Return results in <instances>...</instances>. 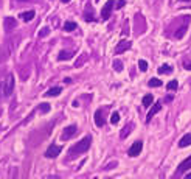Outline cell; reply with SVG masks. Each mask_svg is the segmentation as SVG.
Returning <instances> with one entry per match:
<instances>
[{
    "label": "cell",
    "mask_w": 191,
    "mask_h": 179,
    "mask_svg": "<svg viewBox=\"0 0 191 179\" xmlns=\"http://www.w3.org/2000/svg\"><path fill=\"white\" fill-rule=\"evenodd\" d=\"M90 145H92V137H90V136H87V137H84L83 140H79L75 147H72V148L69 150V157L72 159V157L78 156V154L86 153V151H87L89 148H90Z\"/></svg>",
    "instance_id": "6da1fadb"
},
{
    "label": "cell",
    "mask_w": 191,
    "mask_h": 179,
    "mask_svg": "<svg viewBox=\"0 0 191 179\" xmlns=\"http://www.w3.org/2000/svg\"><path fill=\"white\" fill-rule=\"evenodd\" d=\"M12 91H14V77L10 73V75H6V78L3 80L2 86H0V92H2L5 98H8L12 94Z\"/></svg>",
    "instance_id": "7a4b0ae2"
},
{
    "label": "cell",
    "mask_w": 191,
    "mask_h": 179,
    "mask_svg": "<svg viewBox=\"0 0 191 179\" xmlns=\"http://www.w3.org/2000/svg\"><path fill=\"white\" fill-rule=\"evenodd\" d=\"M141 150H143V142H141V140H137V142L132 143L131 148H129L127 156H129V157H137V156L141 153Z\"/></svg>",
    "instance_id": "3957f363"
},
{
    "label": "cell",
    "mask_w": 191,
    "mask_h": 179,
    "mask_svg": "<svg viewBox=\"0 0 191 179\" xmlns=\"http://www.w3.org/2000/svg\"><path fill=\"white\" fill-rule=\"evenodd\" d=\"M113 6H115V2H113V0H109V2L103 6V10H101V19L107 20L109 17H111V13H112Z\"/></svg>",
    "instance_id": "277c9868"
},
{
    "label": "cell",
    "mask_w": 191,
    "mask_h": 179,
    "mask_svg": "<svg viewBox=\"0 0 191 179\" xmlns=\"http://www.w3.org/2000/svg\"><path fill=\"white\" fill-rule=\"evenodd\" d=\"M61 151H62V148H61L59 145H50L48 150L45 151V157H48V159H54V157H58L61 154Z\"/></svg>",
    "instance_id": "5b68a950"
},
{
    "label": "cell",
    "mask_w": 191,
    "mask_h": 179,
    "mask_svg": "<svg viewBox=\"0 0 191 179\" xmlns=\"http://www.w3.org/2000/svg\"><path fill=\"white\" fill-rule=\"evenodd\" d=\"M75 134H76V125H70V126H67L62 131V134H61V140H69V139H72Z\"/></svg>",
    "instance_id": "8992f818"
},
{
    "label": "cell",
    "mask_w": 191,
    "mask_h": 179,
    "mask_svg": "<svg viewBox=\"0 0 191 179\" xmlns=\"http://www.w3.org/2000/svg\"><path fill=\"white\" fill-rule=\"evenodd\" d=\"M190 168H191V156H188L187 159L183 161V162L179 165V167H177V173H176V175L179 176V175H182V173H185V171L190 170Z\"/></svg>",
    "instance_id": "52a82bcc"
},
{
    "label": "cell",
    "mask_w": 191,
    "mask_h": 179,
    "mask_svg": "<svg viewBox=\"0 0 191 179\" xmlns=\"http://www.w3.org/2000/svg\"><path fill=\"white\" fill-rule=\"evenodd\" d=\"M160 109H162V101H157V103H154V105H152V108H151V111H149V112H148V115H146V123H149V122H151V119H152V117H154L157 112L160 111Z\"/></svg>",
    "instance_id": "ba28073f"
},
{
    "label": "cell",
    "mask_w": 191,
    "mask_h": 179,
    "mask_svg": "<svg viewBox=\"0 0 191 179\" xmlns=\"http://www.w3.org/2000/svg\"><path fill=\"white\" fill-rule=\"evenodd\" d=\"M95 125H97L98 128L104 126V112H103V109H98V111L95 112Z\"/></svg>",
    "instance_id": "9c48e42d"
},
{
    "label": "cell",
    "mask_w": 191,
    "mask_h": 179,
    "mask_svg": "<svg viewBox=\"0 0 191 179\" xmlns=\"http://www.w3.org/2000/svg\"><path fill=\"white\" fill-rule=\"evenodd\" d=\"M129 49H131V42H129V41H121V42H118L117 49H115V53H123Z\"/></svg>",
    "instance_id": "30bf717a"
},
{
    "label": "cell",
    "mask_w": 191,
    "mask_h": 179,
    "mask_svg": "<svg viewBox=\"0 0 191 179\" xmlns=\"http://www.w3.org/2000/svg\"><path fill=\"white\" fill-rule=\"evenodd\" d=\"M16 27H17V22H16L14 17H6L5 19V30L6 31H11L12 28H16Z\"/></svg>",
    "instance_id": "8fae6325"
},
{
    "label": "cell",
    "mask_w": 191,
    "mask_h": 179,
    "mask_svg": "<svg viewBox=\"0 0 191 179\" xmlns=\"http://www.w3.org/2000/svg\"><path fill=\"white\" fill-rule=\"evenodd\" d=\"M191 145V133H188V134H185L180 139V142H179V147L180 148H187V147H190Z\"/></svg>",
    "instance_id": "7c38bea8"
},
{
    "label": "cell",
    "mask_w": 191,
    "mask_h": 179,
    "mask_svg": "<svg viewBox=\"0 0 191 179\" xmlns=\"http://www.w3.org/2000/svg\"><path fill=\"white\" fill-rule=\"evenodd\" d=\"M141 103H143V106H145V108L152 106V103H154V97H152L151 94H148V95H145V97H143Z\"/></svg>",
    "instance_id": "4fadbf2b"
},
{
    "label": "cell",
    "mask_w": 191,
    "mask_h": 179,
    "mask_svg": "<svg viewBox=\"0 0 191 179\" xmlns=\"http://www.w3.org/2000/svg\"><path fill=\"white\" fill-rule=\"evenodd\" d=\"M62 92V89L61 87H51V89H48V91H47V97H58V95Z\"/></svg>",
    "instance_id": "5bb4252c"
},
{
    "label": "cell",
    "mask_w": 191,
    "mask_h": 179,
    "mask_svg": "<svg viewBox=\"0 0 191 179\" xmlns=\"http://www.w3.org/2000/svg\"><path fill=\"white\" fill-rule=\"evenodd\" d=\"M171 72H173V69H171V66H169V64H163V66L159 67V73L160 75H169Z\"/></svg>",
    "instance_id": "9a60e30c"
},
{
    "label": "cell",
    "mask_w": 191,
    "mask_h": 179,
    "mask_svg": "<svg viewBox=\"0 0 191 179\" xmlns=\"http://www.w3.org/2000/svg\"><path fill=\"white\" fill-rule=\"evenodd\" d=\"M76 28H78V25L75 22H72V20H67L64 24V31H75Z\"/></svg>",
    "instance_id": "2e32d148"
},
{
    "label": "cell",
    "mask_w": 191,
    "mask_h": 179,
    "mask_svg": "<svg viewBox=\"0 0 191 179\" xmlns=\"http://www.w3.org/2000/svg\"><path fill=\"white\" fill-rule=\"evenodd\" d=\"M20 19H23L25 22H30L31 19H34V11H25L20 14Z\"/></svg>",
    "instance_id": "e0dca14e"
},
{
    "label": "cell",
    "mask_w": 191,
    "mask_h": 179,
    "mask_svg": "<svg viewBox=\"0 0 191 179\" xmlns=\"http://www.w3.org/2000/svg\"><path fill=\"white\" fill-rule=\"evenodd\" d=\"M72 56H73V53H70V52H61L58 59L59 61H69V59H72Z\"/></svg>",
    "instance_id": "ac0fdd59"
},
{
    "label": "cell",
    "mask_w": 191,
    "mask_h": 179,
    "mask_svg": "<svg viewBox=\"0 0 191 179\" xmlns=\"http://www.w3.org/2000/svg\"><path fill=\"white\" fill-rule=\"evenodd\" d=\"M177 87H179V83H177V80H173V81H169L168 84H166V89H168V91H176Z\"/></svg>",
    "instance_id": "d6986e66"
},
{
    "label": "cell",
    "mask_w": 191,
    "mask_h": 179,
    "mask_svg": "<svg viewBox=\"0 0 191 179\" xmlns=\"http://www.w3.org/2000/svg\"><path fill=\"white\" fill-rule=\"evenodd\" d=\"M162 86V81L159 78H151L149 80V87H160Z\"/></svg>",
    "instance_id": "ffe728a7"
},
{
    "label": "cell",
    "mask_w": 191,
    "mask_h": 179,
    "mask_svg": "<svg viewBox=\"0 0 191 179\" xmlns=\"http://www.w3.org/2000/svg\"><path fill=\"white\" fill-rule=\"evenodd\" d=\"M39 111L42 114H47L50 111V105H48V103H40V105H39Z\"/></svg>",
    "instance_id": "44dd1931"
},
{
    "label": "cell",
    "mask_w": 191,
    "mask_h": 179,
    "mask_svg": "<svg viewBox=\"0 0 191 179\" xmlns=\"http://www.w3.org/2000/svg\"><path fill=\"white\" fill-rule=\"evenodd\" d=\"M113 69H115L117 72H121V70H123V63H121L120 59H115V61H113Z\"/></svg>",
    "instance_id": "7402d4cb"
},
{
    "label": "cell",
    "mask_w": 191,
    "mask_h": 179,
    "mask_svg": "<svg viewBox=\"0 0 191 179\" xmlns=\"http://www.w3.org/2000/svg\"><path fill=\"white\" fill-rule=\"evenodd\" d=\"M138 67H140L141 72H146V70H148V63H146L145 59H140V61H138Z\"/></svg>",
    "instance_id": "603a6c76"
},
{
    "label": "cell",
    "mask_w": 191,
    "mask_h": 179,
    "mask_svg": "<svg viewBox=\"0 0 191 179\" xmlns=\"http://www.w3.org/2000/svg\"><path fill=\"white\" fill-rule=\"evenodd\" d=\"M118 122H120V114L118 112H113L112 117H111V123H112V125H117Z\"/></svg>",
    "instance_id": "cb8c5ba5"
},
{
    "label": "cell",
    "mask_w": 191,
    "mask_h": 179,
    "mask_svg": "<svg viewBox=\"0 0 191 179\" xmlns=\"http://www.w3.org/2000/svg\"><path fill=\"white\" fill-rule=\"evenodd\" d=\"M132 128V125H127V128L126 129H123V133L120 134V137H121V139H124V137H127V134H129V129H131Z\"/></svg>",
    "instance_id": "d4e9b609"
},
{
    "label": "cell",
    "mask_w": 191,
    "mask_h": 179,
    "mask_svg": "<svg viewBox=\"0 0 191 179\" xmlns=\"http://www.w3.org/2000/svg\"><path fill=\"white\" fill-rule=\"evenodd\" d=\"M48 28H42V30H40V36H47V34H48Z\"/></svg>",
    "instance_id": "484cf974"
},
{
    "label": "cell",
    "mask_w": 191,
    "mask_h": 179,
    "mask_svg": "<svg viewBox=\"0 0 191 179\" xmlns=\"http://www.w3.org/2000/svg\"><path fill=\"white\" fill-rule=\"evenodd\" d=\"M126 5V2L124 0H118V3H117V8H123V6Z\"/></svg>",
    "instance_id": "4316f807"
},
{
    "label": "cell",
    "mask_w": 191,
    "mask_h": 179,
    "mask_svg": "<svg viewBox=\"0 0 191 179\" xmlns=\"http://www.w3.org/2000/svg\"><path fill=\"white\" fill-rule=\"evenodd\" d=\"M86 20H93V16H92V13H89V16L86 14Z\"/></svg>",
    "instance_id": "83f0119b"
},
{
    "label": "cell",
    "mask_w": 191,
    "mask_h": 179,
    "mask_svg": "<svg viewBox=\"0 0 191 179\" xmlns=\"http://www.w3.org/2000/svg\"><path fill=\"white\" fill-rule=\"evenodd\" d=\"M185 69H187V70H191V63L190 64H185Z\"/></svg>",
    "instance_id": "f1b7e54d"
},
{
    "label": "cell",
    "mask_w": 191,
    "mask_h": 179,
    "mask_svg": "<svg viewBox=\"0 0 191 179\" xmlns=\"http://www.w3.org/2000/svg\"><path fill=\"white\" fill-rule=\"evenodd\" d=\"M187 178H190V179H191V173H187Z\"/></svg>",
    "instance_id": "f546056e"
},
{
    "label": "cell",
    "mask_w": 191,
    "mask_h": 179,
    "mask_svg": "<svg viewBox=\"0 0 191 179\" xmlns=\"http://www.w3.org/2000/svg\"><path fill=\"white\" fill-rule=\"evenodd\" d=\"M62 2H64V3H67V2H70V0H62Z\"/></svg>",
    "instance_id": "4dcf8cb0"
},
{
    "label": "cell",
    "mask_w": 191,
    "mask_h": 179,
    "mask_svg": "<svg viewBox=\"0 0 191 179\" xmlns=\"http://www.w3.org/2000/svg\"><path fill=\"white\" fill-rule=\"evenodd\" d=\"M180 2H190V0H180Z\"/></svg>",
    "instance_id": "1f68e13d"
},
{
    "label": "cell",
    "mask_w": 191,
    "mask_h": 179,
    "mask_svg": "<svg viewBox=\"0 0 191 179\" xmlns=\"http://www.w3.org/2000/svg\"><path fill=\"white\" fill-rule=\"evenodd\" d=\"M20 2H23V0H20Z\"/></svg>",
    "instance_id": "d6a6232c"
}]
</instances>
